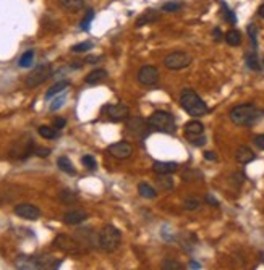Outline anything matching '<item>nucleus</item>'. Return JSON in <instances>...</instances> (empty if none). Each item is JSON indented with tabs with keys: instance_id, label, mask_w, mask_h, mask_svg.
<instances>
[{
	"instance_id": "nucleus-1",
	"label": "nucleus",
	"mask_w": 264,
	"mask_h": 270,
	"mask_svg": "<svg viewBox=\"0 0 264 270\" xmlns=\"http://www.w3.org/2000/svg\"><path fill=\"white\" fill-rule=\"evenodd\" d=\"M264 116V110L253 104H240L230 110V120L238 126H253L258 120Z\"/></svg>"
},
{
	"instance_id": "nucleus-2",
	"label": "nucleus",
	"mask_w": 264,
	"mask_h": 270,
	"mask_svg": "<svg viewBox=\"0 0 264 270\" xmlns=\"http://www.w3.org/2000/svg\"><path fill=\"white\" fill-rule=\"evenodd\" d=\"M62 261L51 256H20L15 261V267L21 270H41V269H59Z\"/></svg>"
},
{
	"instance_id": "nucleus-3",
	"label": "nucleus",
	"mask_w": 264,
	"mask_h": 270,
	"mask_svg": "<svg viewBox=\"0 0 264 270\" xmlns=\"http://www.w3.org/2000/svg\"><path fill=\"white\" fill-rule=\"evenodd\" d=\"M180 104L183 110L192 115V116H202L209 112V108H207L206 102L201 99V97L195 93L193 89H183L182 94H180Z\"/></svg>"
},
{
	"instance_id": "nucleus-4",
	"label": "nucleus",
	"mask_w": 264,
	"mask_h": 270,
	"mask_svg": "<svg viewBox=\"0 0 264 270\" xmlns=\"http://www.w3.org/2000/svg\"><path fill=\"white\" fill-rule=\"evenodd\" d=\"M148 123L151 128H154V130L159 133L174 134L177 130L175 116L169 112H164V110H157V112L152 113L148 118Z\"/></svg>"
},
{
	"instance_id": "nucleus-5",
	"label": "nucleus",
	"mask_w": 264,
	"mask_h": 270,
	"mask_svg": "<svg viewBox=\"0 0 264 270\" xmlns=\"http://www.w3.org/2000/svg\"><path fill=\"white\" fill-rule=\"evenodd\" d=\"M122 241V233L114 225L102 226L99 231V248L104 249L106 253H114V251L120 246Z\"/></svg>"
},
{
	"instance_id": "nucleus-6",
	"label": "nucleus",
	"mask_w": 264,
	"mask_h": 270,
	"mask_svg": "<svg viewBox=\"0 0 264 270\" xmlns=\"http://www.w3.org/2000/svg\"><path fill=\"white\" fill-rule=\"evenodd\" d=\"M52 75H54L52 65L51 63H41L26 76L24 84H26L28 89H34V88H38V86H41L44 81H47Z\"/></svg>"
},
{
	"instance_id": "nucleus-7",
	"label": "nucleus",
	"mask_w": 264,
	"mask_h": 270,
	"mask_svg": "<svg viewBox=\"0 0 264 270\" xmlns=\"http://www.w3.org/2000/svg\"><path fill=\"white\" fill-rule=\"evenodd\" d=\"M31 154H34V143L28 136L20 138L10 149V157L18 159V161H24V159H28Z\"/></svg>"
},
{
	"instance_id": "nucleus-8",
	"label": "nucleus",
	"mask_w": 264,
	"mask_h": 270,
	"mask_svg": "<svg viewBox=\"0 0 264 270\" xmlns=\"http://www.w3.org/2000/svg\"><path fill=\"white\" fill-rule=\"evenodd\" d=\"M185 138L192 143L193 146H204L206 138H204V126L201 121L192 120L185 125Z\"/></svg>"
},
{
	"instance_id": "nucleus-9",
	"label": "nucleus",
	"mask_w": 264,
	"mask_h": 270,
	"mask_svg": "<svg viewBox=\"0 0 264 270\" xmlns=\"http://www.w3.org/2000/svg\"><path fill=\"white\" fill-rule=\"evenodd\" d=\"M54 246L57 249H60V251H64V253H68V254H81L83 253V246L78 243V239L71 238L68 235L55 236Z\"/></svg>"
},
{
	"instance_id": "nucleus-10",
	"label": "nucleus",
	"mask_w": 264,
	"mask_h": 270,
	"mask_svg": "<svg viewBox=\"0 0 264 270\" xmlns=\"http://www.w3.org/2000/svg\"><path fill=\"white\" fill-rule=\"evenodd\" d=\"M192 63V57L187 54V52H172L169 54L167 57L164 58V65L167 66L169 70H182V68H187Z\"/></svg>"
},
{
	"instance_id": "nucleus-11",
	"label": "nucleus",
	"mask_w": 264,
	"mask_h": 270,
	"mask_svg": "<svg viewBox=\"0 0 264 270\" xmlns=\"http://www.w3.org/2000/svg\"><path fill=\"white\" fill-rule=\"evenodd\" d=\"M149 123L144 121L141 116H134V118L127 120V130L130 131L133 136L136 138H146L149 134Z\"/></svg>"
},
{
	"instance_id": "nucleus-12",
	"label": "nucleus",
	"mask_w": 264,
	"mask_h": 270,
	"mask_svg": "<svg viewBox=\"0 0 264 270\" xmlns=\"http://www.w3.org/2000/svg\"><path fill=\"white\" fill-rule=\"evenodd\" d=\"M107 151H109L110 156L115 157V159H119V161H125V159H128V157L133 154L132 144L125 143V141H119V143L110 144L107 147Z\"/></svg>"
},
{
	"instance_id": "nucleus-13",
	"label": "nucleus",
	"mask_w": 264,
	"mask_h": 270,
	"mask_svg": "<svg viewBox=\"0 0 264 270\" xmlns=\"http://www.w3.org/2000/svg\"><path fill=\"white\" fill-rule=\"evenodd\" d=\"M138 81L144 86H152L159 81V71L156 66L146 65L138 71Z\"/></svg>"
},
{
	"instance_id": "nucleus-14",
	"label": "nucleus",
	"mask_w": 264,
	"mask_h": 270,
	"mask_svg": "<svg viewBox=\"0 0 264 270\" xmlns=\"http://www.w3.org/2000/svg\"><path fill=\"white\" fill-rule=\"evenodd\" d=\"M15 214L24 220H38L41 217V211L33 204H18L15 207Z\"/></svg>"
},
{
	"instance_id": "nucleus-15",
	"label": "nucleus",
	"mask_w": 264,
	"mask_h": 270,
	"mask_svg": "<svg viewBox=\"0 0 264 270\" xmlns=\"http://www.w3.org/2000/svg\"><path fill=\"white\" fill-rule=\"evenodd\" d=\"M107 115L110 120L114 121H122L127 120L130 116V107L125 106V104H115V106H109L107 107Z\"/></svg>"
},
{
	"instance_id": "nucleus-16",
	"label": "nucleus",
	"mask_w": 264,
	"mask_h": 270,
	"mask_svg": "<svg viewBox=\"0 0 264 270\" xmlns=\"http://www.w3.org/2000/svg\"><path fill=\"white\" fill-rule=\"evenodd\" d=\"M255 159H256V154L250 149V147H247V146L238 147L237 152H235V161H237L238 163L247 165V163H250V162H253Z\"/></svg>"
},
{
	"instance_id": "nucleus-17",
	"label": "nucleus",
	"mask_w": 264,
	"mask_h": 270,
	"mask_svg": "<svg viewBox=\"0 0 264 270\" xmlns=\"http://www.w3.org/2000/svg\"><path fill=\"white\" fill-rule=\"evenodd\" d=\"M88 218V214L84 211H70L64 216V222L66 225H79Z\"/></svg>"
},
{
	"instance_id": "nucleus-18",
	"label": "nucleus",
	"mask_w": 264,
	"mask_h": 270,
	"mask_svg": "<svg viewBox=\"0 0 264 270\" xmlns=\"http://www.w3.org/2000/svg\"><path fill=\"white\" fill-rule=\"evenodd\" d=\"M152 170L156 173H174V171L179 170V163L177 162H154L152 163Z\"/></svg>"
},
{
	"instance_id": "nucleus-19",
	"label": "nucleus",
	"mask_w": 264,
	"mask_h": 270,
	"mask_svg": "<svg viewBox=\"0 0 264 270\" xmlns=\"http://www.w3.org/2000/svg\"><path fill=\"white\" fill-rule=\"evenodd\" d=\"M60 5L70 13H78L84 8V0H60Z\"/></svg>"
},
{
	"instance_id": "nucleus-20",
	"label": "nucleus",
	"mask_w": 264,
	"mask_h": 270,
	"mask_svg": "<svg viewBox=\"0 0 264 270\" xmlns=\"http://www.w3.org/2000/svg\"><path fill=\"white\" fill-rule=\"evenodd\" d=\"M68 84H70L68 81H59V83L52 84L46 93V101H51V99H54L55 96H59L62 91H65L66 88H68Z\"/></svg>"
},
{
	"instance_id": "nucleus-21",
	"label": "nucleus",
	"mask_w": 264,
	"mask_h": 270,
	"mask_svg": "<svg viewBox=\"0 0 264 270\" xmlns=\"http://www.w3.org/2000/svg\"><path fill=\"white\" fill-rule=\"evenodd\" d=\"M106 78H107V71L102 70V68H97V70L89 71L88 75H86L84 81L88 83V84H96V83H99V81H102V79H106Z\"/></svg>"
},
{
	"instance_id": "nucleus-22",
	"label": "nucleus",
	"mask_w": 264,
	"mask_h": 270,
	"mask_svg": "<svg viewBox=\"0 0 264 270\" xmlns=\"http://www.w3.org/2000/svg\"><path fill=\"white\" fill-rule=\"evenodd\" d=\"M57 167L62 171H65V173H68V175H76V170H75V167H73V163L70 162L68 157H59L57 159Z\"/></svg>"
},
{
	"instance_id": "nucleus-23",
	"label": "nucleus",
	"mask_w": 264,
	"mask_h": 270,
	"mask_svg": "<svg viewBox=\"0 0 264 270\" xmlns=\"http://www.w3.org/2000/svg\"><path fill=\"white\" fill-rule=\"evenodd\" d=\"M59 199L62 201L64 204H75V202H78V194L73 193L71 189L65 188V189H62V191H60Z\"/></svg>"
},
{
	"instance_id": "nucleus-24",
	"label": "nucleus",
	"mask_w": 264,
	"mask_h": 270,
	"mask_svg": "<svg viewBox=\"0 0 264 270\" xmlns=\"http://www.w3.org/2000/svg\"><path fill=\"white\" fill-rule=\"evenodd\" d=\"M138 193L143 196V198H148V199H154L157 193H156V189L152 188L151 185H148V183H139V186H138Z\"/></svg>"
},
{
	"instance_id": "nucleus-25",
	"label": "nucleus",
	"mask_w": 264,
	"mask_h": 270,
	"mask_svg": "<svg viewBox=\"0 0 264 270\" xmlns=\"http://www.w3.org/2000/svg\"><path fill=\"white\" fill-rule=\"evenodd\" d=\"M225 41H227V44H229V46H233V47L240 46L242 44V34H240V31H237V29H232V31H229V33L225 34Z\"/></svg>"
},
{
	"instance_id": "nucleus-26",
	"label": "nucleus",
	"mask_w": 264,
	"mask_h": 270,
	"mask_svg": "<svg viewBox=\"0 0 264 270\" xmlns=\"http://www.w3.org/2000/svg\"><path fill=\"white\" fill-rule=\"evenodd\" d=\"M157 185L164 188V189H167V191H172L174 189V181H172V176L170 173H161L157 176Z\"/></svg>"
},
{
	"instance_id": "nucleus-27",
	"label": "nucleus",
	"mask_w": 264,
	"mask_h": 270,
	"mask_svg": "<svg viewBox=\"0 0 264 270\" xmlns=\"http://www.w3.org/2000/svg\"><path fill=\"white\" fill-rule=\"evenodd\" d=\"M159 20V13L156 10H152V11H148V13H144L143 16L139 18V20L136 21V26L141 28V26H144V24H148V23H152V21H156Z\"/></svg>"
},
{
	"instance_id": "nucleus-28",
	"label": "nucleus",
	"mask_w": 264,
	"mask_h": 270,
	"mask_svg": "<svg viewBox=\"0 0 264 270\" xmlns=\"http://www.w3.org/2000/svg\"><path fill=\"white\" fill-rule=\"evenodd\" d=\"M33 62H34V51H26L21 55V58L18 60V65H20L21 68H29V66L33 65Z\"/></svg>"
},
{
	"instance_id": "nucleus-29",
	"label": "nucleus",
	"mask_w": 264,
	"mask_h": 270,
	"mask_svg": "<svg viewBox=\"0 0 264 270\" xmlns=\"http://www.w3.org/2000/svg\"><path fill=\"white\" fill-rule=\"evenodd\" d=\"M39 134L42 138L46 139H55L59 138V130L57 128H52V126H39Z\"/></svg>"
},
{
	"instance_id": "nucleus-30",
	"label": "nucleus",
	"mask_w": 264,
	"mask_h": 270,
	"mask_svg": "<svg viewBox=\"0 0 264 270\" xmlns=\"http://www.w3.org/2000/svg\"><path fill=\"white\" fill-rule=\"evenodd\" d=\"M245 60H247V65L250 66L251 70H255V71H260L261 70L260 60H258L256 54H247V55H245Z\"/></svg>"
},
{
	"instance_id": "nucleus-31",
	"label": "nucleus",
	"mask_w": 264,
	"mask_h": 270,
	"mask_svg": "<svg viewBox=\"0 0 264 270\" xmlns=\"http://www.w3.org/2000/svg\"><path fill=\"white\" fill-rule=\"evenodd\" d=\"M93 20H94V11L88 10V11H86V16L83 18L81 24H79V28H81L83 31H88V29L91 28V23H93Z\"/></svg>"
},
{
	"instance_id": "nucleus-32",
	"label": "nucleus",
	"mask_w": 264,
	"mask_h": 270,
	"mask_svg": "<svg viewBox=\"0 0 264 270\" xmlns=\"http://www.w3.org/2000/svg\"><path fill=\"white\" fill-rule=\"evenodd\" d=\"M93 47H94L93 42H91V41H84V42H79V44H76V46H73L71 47V52H76V54H79V52H88Z\"/></svg>"
},
{
	"instance_id": "nucleus-33",
	"label": "nucleus",
	"mask_w": 264,
	"mask_h": 270,
	"mask_svg": "<svg viewBox=\"0 0 264 270\" xmlns=\"http://www.w3.org/2000/svg\"><path fill=\"white\" fill-rule=\"evenodd\" d=\"M81 162H83V165L88 170H96L97 168V163H96V161H94V157L93 156H83V159H81Z\"/></svg>"
},
{
	"instance_id": "nucleus-34",
	"label": "nucleus",
	"mask_w": 264,
	"mask_h": 270,
	"mask_svg": "<svg viewBox=\"0 0 264 270\" xmlns=\"http://www.w3.org/2000/svg\"><path fill=\"white\" fill-rule=\"evenodd\" d=\"M183 7V5L180 2H165L162 5V10L164 11H169V13H172V11H179L180 8Z\"/></svg>"
},
{
	"instance_id": "nucleus-35",
	"label": "nucleus",
	"mask_w": 264,
	"mask_h": 270,
	"mask_svg": "<svg viewBox=\"0 0 264 270\" xmlns=\"http://www.w3.org/2000/svg\"><path fill=\"white\" fill-rule=\"evenodd\" d=\"M162 269H164V270H180L182 266H180V262H177V261L165 259V261L162 262Z\"/></svg>"
},
{
	"instance_id": "nucleus-36",
	"label": "nucleus",
	"mask_w": 264,
	"mask_h": 270,
	"mask_svg": "<svg viewBox=\"0 0 264 270\" xmlns=\"http://www.w3.org/2000/svg\"><path fill=\"white\" fill-rule=\"evenodd\" d=\"M222 10H224V15H225V18H227V21H229L230 24H235L237 23V16H235V13L227 7V5L222 2Z\"/></svg>"
},
{
	"instance_id": "nucleus-37",
	"label": "nucleus",
	"mask_w": 264,
	"mask_h": 270,
	"mask_svg": "<svg viewBox=\"0 0 264 270\" xmlns=\"http://www.w3.org/2000/svg\"><path fill=\"white\" fill-rule=\"evenodd\" d=\"M183 207H185L187 211H195V209L199 207V201L196 198H188V199H185V202H183Z\"/></svg>"
},
{
	"instance_id": "nucleus-38",
	"label": "nucleus",
	"mask_w": 264,
	"mask_h": 270,
	"mask_svg": "<svg viewBox=\"0 0 264 270\" xmlns=\"http://www.w3.org/2000/svg\"><path fill=\"white\" fill-rule=\"evenodd\" d=\"M65 99H66V96H65V94H62V96L59 94L57 99H55V101L51 104V110H52V112H55V110H59L60 107H62L64 104H65Z\"/></svg>"
},
{
	"instance_id": "nucleus-39",
	"label": "nucleus",
	"mask_w": 264,
	"mask_h": 270,
	"mask_svg": "<svg viewBox=\"0 0 264 270\" xmlns=\"http://www.w3.org/2000/svg\"><path fill=\"white\" fill-rule=\"evenodd\" d=\"M199 175H201L199 171H190V170H187L185 173H183V180L188 181V180H195V178H196V180H201L202 176H199Z\"/></svg>"
},
{
	"instance_id": "nucleus-40",
	"label": "nucleus",
	"mask_w": 264,
	"mask_h": 270,
	"mask_svg": "<svg viewBox=\"0 0 264 270\" xmlns=\"http://www.w3.org/2000/svg\"><path fill=\"white\" fill-rule=\"evenodd\" d=\"M34 154L38 157H49L51 156V149H47V147H36Z\"/></svg>"
},
{
	"instance_id": "nucleus-41",
	"label": "nucleus",
	"mask_w": 264,
	"mask_h": 270,
	"mask_svg": "<svg viewBox=\"0 0 264 270\" xmlns=\"http://www.w3.org/2000/svg\"><path fill=\"white\" fill-rule=\"evenodd\" d=\"M256 26L255 24H250L248 26V34H250V38H251V44H253V47L256 49Z\"/></svg>"
},
{
	"instance_id": "nucleus-42",
	"label": "nucleus",
	"mask_w": 264,
	"mask_h": 270,
	"mask_svg": "<svg viewBox=\"0 0 264 270\" xmlns=\"http://www.w3.org/2000/svg\"><path fill=\"white\" fill-rule=\"evenodd\" d=\"M255 144H256V147H260L261 151H264V133L258 134V136L255 138Z\"/></svg>"
},
{
	"instance_id": "nucleus-43",
	"label": "nucleus",
	"mask_w": 264,
	"mask_h": 270,
	"mask_svg": "<svg viewBox=\"0 0 264 270\" xmlns=\"http://www.w3.org/2000/svg\"><path fill=\"white\" fill-rule=\"evenodd\" d=\"M66 125V120L65 118H55L54 120V128H57V130H62Z\"/></svg>"
},
{
	"instance_id": "nucleus-44",
	"label": "nucleus",
	"mask_w": 264,
	"mask_h": 270,
	"mask_svg": "<svg viewBox=\"0 0 264 270\" xmlns=\"http://www.w3.org/2000/svg\"><path fill=\"white\" fill-rule=\"evenodd\" d=\"M206 202L209 206H214V207H219V201L214 198V196H206Z\"/></svg>"
},
{
	"instance_id": "nucleus-45",
	"label": "nucleus",
	"mask_w": 264,
	"mask_h": 270,
	"mask_svg": "<svg viewBox=\"0 0 264 270\" xmlns=\"http://www.w3.org/2000/svg\"><path fill=\"white\" fill-rule=\"evenodd\" d=\"M212 36H214V39H216V41H220V39H222V31H220L219 28H216L212 31Z\"/></svg>"
},
{
	"instance_id": "nucleus-46",
	"label": "nucleus",
	"mask_w": 264,
	"mask_h": 270,
	"mask_svg": "<svg viewBox=\"0 0 264 270\" xmlns=\"http://www.w3.org/2000/svg\"><path fill=\"white\" fill-rule=\"evenodd\" d=\"M204 159H207V161H217V156L214 152H204Z\"/></svg>"
},
{
	"instance_id": "nucleus-47",
	"label": "nucleus",
	"mask_w": 264,
	"mask_h": 270,
	"mask_svg": "<svg viewBox=\"0 0 264 270\" xmlns=\"http://www.w3.org/2000/svg\"><path fill=\"white\" fill-rule=\"evenodd\" d=\"M258 15H260L261 18H264V3L261 5L260 8H258Z\"/></svg>"
},
{
	"instance_id": "nucleus-48",
	"label": "nucleus",
	"mask_w": 264,
	"mask_h": 270,
	"mask_svg": "<svg viewBox=\"0 0 264 270\" xmlns=\"http://www.w3.org/2000/svg\"><path fill=\"white\" fill-rule=\"evenodd\" d=\"M190 267H192V269H201V266L198 262H190Z\"/></svg>"
},
{
	"instance_id": "nucleus-49",
	"label": "nucleus",
	"mask_w": 264,
	"mask_h": 270,
	"mask_svg": "<svg viewBox=\"0 0 264 270\" xmlns=\"http://www.w3.org/2000/svg\"><path fill=\"white\" fill-rule=\"evenodd\" d=\"M97 60H99V58H97V57H89V58H88V62H89V63H96Z\"/></svg>"
}]
</instances>
